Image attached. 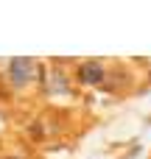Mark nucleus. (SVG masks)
<instances>
[{"label": "nucleus", "mask_w": 151, "mask_h": 159, "mask_svg": "<svg viewBox=\"0 0 151 159\" xmlns=\"http://www.w3.org/2000/svg\"><path fill=\"white\" fill-rule=\"evenodd\" d=\"M11 81L17 84V87H25L31 78H34V59H22V56H17V59H11Z\"/></svg>", "instance_id": "obj_1"}, {"label": "nucleus", "mask_w": 151, "mask_h": 159, "mask_svg": "<svg viewBox=\"0 0 151 159\" xmlns=\"http://www.w3.org/2000/svg\"><path fill=\"white\" fill-rule=\"evenodd\" d=\"M78 81L81 84H101L104 81V67L101 61H84L78 67Z\"/></svg>", "instance_id": "obj_2"}, {"label": "nucleus", "mask_w": 151, "mask_h": 159, "mask_svg": "<svg viewBox=\"0 0 151 159\" xmlns=\"http://www.w3.org/2000/svg\"><path fill=\"white\" fill-rule=\"evenodd\" d=\"M50 81H53V84L48 87L50 92H67V87H64V75H62V73H53V75H50Z\"/></svg>", "instance_id": "obj_3"}, {"label": "nucleus", "mask_w": 151, "mask_h": 159, "mask_svg": "<svg viewBox=\"0 0 151 159\" xmlns=\"http://www.w3.org/2000/svg\"><path fill=\"white\" fill-rule=\"evenodd\" d=\"M3 159H20V157H3Z\"/></svg>", "instance_id": "obj_4"}]
</instances>
